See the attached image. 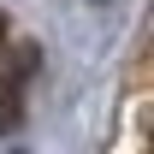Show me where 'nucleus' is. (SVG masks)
Masks as SVG:
<instances>
[{
	"label": "nucleus",
	"instance_id": "nucleus-1",
	"mask_svg": "<svg viewBox=\"0 0 154 154\" xmlns=\"http://www.w3.org/2000/svg\"><path fill=\"white\" fill-rule=\"evenodd\" d=\"M36 59H42L36 48H24V54H18V71H12V83L0 89V131H12V125H18V113H24V89H30Z\"/></svg>",
	"mask_w": 154,
	"mask_h": 154
},
{
	"label": "nucleus",
	"instance_id": "nucleus-2",
	"mask_svg": "<svg viewBox=\"0 0 154 154\" xmlns=\"http://www.w3.org/2000/svg\"><path fill=\"white\" fill-rule=\"evenodd\" d=\"M0 42H6V18H0Z\"/></svg>",
	"mask_w": 154,
	"mask_h": 154
}]
</instances>
